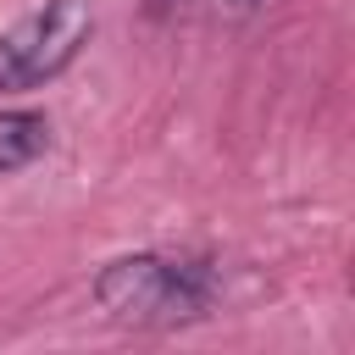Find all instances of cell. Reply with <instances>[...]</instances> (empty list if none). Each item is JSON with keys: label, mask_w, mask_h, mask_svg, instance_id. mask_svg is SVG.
Instances as JSON below:
<instances>
[{"label": "cell", "mask_w": 355, "mask_h": 355, "mask_svg": "<svg viewBox=\"0 0 355 355\" xmlns=\"http://www.w3.org/2000/svg\"><path fill=\"white\" fill-rule=\"evenodd\" d=\"M94 300L105 316L128 327H178L205 316L211 305V272L200 261H166V255H122L94 277Z\"/></svg>", "instance_id": "1"}, {"label": "cell", "mask_w": 355, "mask_h": 355, "mask_svg": "<svg viewBox=\"0 0 355 355\" xmlns=\"http://www.w3.org/2000/svg\"><path fill=\"white\" fill-rule=\"evenodd\" d=\"M94 11L89 0H44L22 22L0 33V89H39L50 83L89 39Z\"/></svg>", "instance_id": "2"}, {"label": "cell", "mask_w": 355, "mask_h": 355, "mask_svg": "<svg viewBox=\"0 0 355 355\" xmlns=\"http://www.w3.org/2000/svg\"><path fill=\"white\" fill-rule=\"evenodd\" d=\"M50 144V122L39 111H0V178L33 166Z\"/></svg>", "instance_id": "3"}, {"label": "cell", "mask_w": 355, "mask_h": 355, "mask_svg": "<svg viewBox=\"0 0 355 355\" xmlns=\"http://www.w3.org/2000/svg\"><path fill=\"white\" fill-rule=\"evenodd\" d=\"M227 6H239V11H244V6H255V0H227Z\"/></svg>", "instance_id": "4"}]
</instances>
